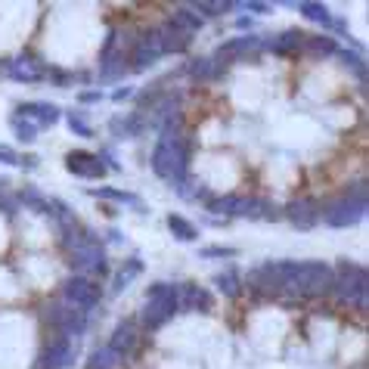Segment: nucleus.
Segmentation results:
<instances>
[{
	"mask_svg": "<svg viewBox=\"0 0 369 369\" xmlns=\"http://www.w3.org/2000/svg\"><path fill=\"white\" fill-rule=\"evenodd\" d=\"M162 41H159V35L155 31H146L143 37L137 41V47H133V59L128 62V66L133 68V72H143V68H149L155 59L162 56Z\"/></svg>",
	"mask_w": 369,
	"mask_h": 369,
	"instance_id": "obj_7",
	"label": "nucleus"
},
{
	"mask_svg": "<svg viewBox=\"0 0 369 369\" xmlns=\"http://www.w3.org/2000/svg\"><path fill=\"white\" fill-rule=\"evenodd\" d=\"M190 10L199 16V19H211V16H224L233 10L230 0H199V4H190Z\"/></svg>",
	"mask_w": 369,
	"mask_h": 369,
	"instance_id": "obj_21",
	"label": "nucleus"
},
{
	"mask_svg": "<svg viewBox=\"0 0 369 369\" xmlns=\"http://www.w3.org/2000/svg\"><path fill=\"white\" fill-rule=\"evenodd\" d=\"M214 282H217V289H221L224 295H230V298H236V295H239V277H236V270L217 273Z\"/></svg>",
	"mask_w": 369,
	"mask_h": 369,
	"instance_id": "obj_26",
	"label": "nucleus"
},
{
	"mask_svg": "<svg viewBox=\"0 0 369 369\" xmlns=\"http://www.w3.org/2000/svg\"><path fill=\"white\" fill-rule=\"evenodd\" d=\"M332 295L339 298L341 304L366 308V270L363 267H354V264L344 261L339 267V277L332 279Z\"/></svg>",
	"mask_w": 369,
	"mask_h": 369,
	"instance_id": "obj_3",
	"label": "nucleus"
},
{
	"mask_svg": "<svg viewBox=\"0 0 369 369\" xmlns=\"http://www.w3.org/2000/svg\"><path fill=\"white\" fill-rule=\"evenodd\" d=\"M174 292H177V308H183V310H208L211 308V295L205 289L195 286V282H186V286L174 289Z\"/></svg>",
	"mask_w": 369,
	"mask_h": 369,
	"instance_id": "obj_10",
	"label": "nucleus"
},
{
	"mask_svg": "<svg viewBox=\"0 0 369 369\" xmlns=\"http://www.w3.org/2000/svg\"><path fill=\"white\" fill-rule=\"evenodd\" d=\"M301 50H308V56H313V59H326V56H335V53H339V44H335L332 37L317 35V37H308V41L301 44Z\"/></svg>",
	"mask_w": 369,
	"mask_h": 369,
	"instance_id": "obj_19",
	"label": "nucleus"
},
{
	"mask_svg": "<svg viewBox=\"0 0 369 369\" xmlns=\"http://www.w3.org/2000/svg\"><path fill=\"white\" fill-rule=\"evenodd\" d=\"M131 97V87H121V90H115V99H128Z\"/></svg>",
	"mask_w": 369,
	"mask_h": 369,
	"instance_id": "obj_38",
	"label": "nucleus"
},
{
	"mask_svg": "<svg viewBox=\"0 0 369 369\" xmlns=\"http://www.w3.org/2000/svg\"><path fill=\"white\" fill-rule=\"evenodd\" d=\"M13 128H16V137H19L22 143H31V140L37 137V124L28 121V119H19V115L13 119Z\"/></svg>",
	"mask_w": 369,
	"mask_h": 369,
	"instance_id": "obj_29",
	"label": "nucleus"
},
{
	"mask_svg": "<svg viewBox=\"0 0 369 369\" xmlns=\"http://www.w3.org/2000/svg\"><path fill=\"white\" fill-rule=\"evenodd\" d=\"M233 6H242V10L258 13V16H267V13H270V4H264V0H248V4H233Z\"/></svg>",
	"mask_w": 369,
	"mask_h": 369,
	"instance_id": "obj_32",
	"label": "nucleus"
},
{
	"mask_svg": "<svg viewBox=\"0 0 369 369\" xmlns=\"http://www.w3.org/2000/svg\"><path fill=\"white\" fill-rule=\"evenodd\" d=\"M298 10H301L304 19H310V22H323V25H329V10L323 4H298Z\"/></svg>",
	"mask_w": 369,
	"mask_h": 369,
	"instance_id": "obj_27",
	"label": "nucleus"
},
{
	"mask_svg": "<svg viewBox=\"0 0 369 369\" xmlns=\"http://www.w3.org/2000/svg\"><path fill=\"white\" fill-rule=\"evenodd\" d=\"M335 270L323 261H304L295 264V289L298 298H323L332 289Z\"/></svg>",
	"mask_w": 369,
	"mask_h": 369,
	"instance_id": "obj_2",
	"label": "nucleus"
},
{
	"mask_svg": "<svg viewBox=\"0 0 369 369\" xmlns=\"http://www.w3.org/2000/svg\"><path fill=\"white\" fill-rule=\"evenodd\" d=\"M19 202H25L28 208H35V211H47V199L37 190H22L19 195Z\"/></svg>",
	"mask_w": 369,
	"mask_h": 369,
	"instance_id": "obj_30",
	"label": "nucleus"
},
{
	"mask_svg": "<svg viewBox=\"0 0 369 369\" xmlns=\"http://www.w3.org/2000/svg\"><path fill=\"white\" fill-rule=\"evenodd\" d=\"M62 298H66L68 308L75 310H90L99 304V298H103V292H99V286L87 277H72L66 282V289H62Z\"/></svg>",
	"mask_w": 369,
	"mask_h": 369,
	"instance_id": "obj_5",
	"label": "nucleus"
},
{
	"mask_svg": "<svg viewBox=\"0 0 369 369\" xmlns=\"http://www.w3.org/2000/svg\"><path fill=\"white\" fill-rule=\"evenodd\" d=\"M344 56V62H348V66H354L357 72H360V78H366V72H363V62H360V56H354V53H341Z\"/></svg>",
	"mask_w": 369,
	"mask_h": 369,
	"instance_id": "obj_35",
	"label": "nucleus"
},
{
	"mask_svg": "<svg viewBox=\"0 0 369 369\" xmlns=\"http://www.w3.org/2000/svg\"><path fill=\"white\" fill-rule=\"evenodd\" d=\"M16 115L35 121V124H56L59 121V109L50 106V103H25Z\"/></svg>",
	"mask_w": 369,
	"mask_h": 369,
	"instance_id": "obj_16",
	"label": "nucleus"
},
{
	"mask_svg": "<svg viewBox=\"0 0 369 369\" xmlns=\"http://www.w3.org/2000/svg\"><path fill=\"white\" fill-rule=\"evenodd\" d=\"M177 313V292L168 282H155L149 286V304L143 310V326L146 329H159Z\"/></svg>",
	"mask_w": 369,
	"mask_h": 369,
	"instance_id": "obj_4",
	"label": "nucleus"
},
{
	"mask_svg": "<svg viewBox=\"0 0 369 369\" xmlns=\"http://www.w3.org/2000/svg\"><path fill=\"white\" fill-rule=\"evenodd\" d=\"M0 162H4V164H22L19 155H16L10 146H4V143H0Z\"/></svg>",
	"mask_w": 369,
	"mask_h": 369,
	"instance_id": "obj_34",
	"label": "nucleus"
},
{
	"mask_svg": "<svg viewBox=\"0 0 369 369\" xmlns=\"http://www.w3.org/2000/svg\"><path fill=\"white\" fill-rule=\"evenodd\" d=\"M202 258H230V255H236V251L233 248H224V246H205L199 251Z\"/></svg>",
	"mask_w": 369,
	"mask_h": 369,
	"instance_id": "obj_31",
	"label": "nucleus"
},
{
	"mask_svg": "<svg viewBox=\"0 0 369 369\" xmlns=\"http://www.w3.org/2000/svg\"><path fill=\"white\" fill-rule=\"evenodd\" d=\"M99 99H103V93L87 90V93H81V97H78V103H99Z\"/></svg>",
	"mask_w": 369,
	"mask_h": 369,
	"instance_id": "obj_36",
	"label": "nucleus"
},
{
	"mask_svg": "<svg viewBox=\"0 0 369 369\" xmlns=\"http://www.w3.org/2000/svg\"><path fill=\"white\" fill-rule=\"evenodd\" d=\"M137 341H140V329L137 323H121L119 329L112 332V341H109V348L115 351V354H131L133 348H137Z\"/></svg>",
	"mask_w": 369,
	"mask_h": 369,
	"instance_id": "obj_13",
	"label": "nucleus"
},
{
	"mask_svg": "<svg viewBox=\"0 0 369 369\" xmlns=\"http://www.w3.org/2000/svg\"><path fill=\"white\" fill-rule=\"evenodd\" d=\"M258 47H261V41H258L255 35H248V37H236V41H230V44H224L221 50L214 53L221 62L226 59H236V56H255L258 53Z\"/></svg>",
	"mask_w": 369,
	"mask_h": 369,
	"instance_id": "obj_12",
	"label": "nucleus"
},
{
	"mask_svg": "<svg viewBox=\"0 0 369 369\" xmlns=\"http://www.w3.org/2000/svg\"><path fill=\"white\" fill-rule=\"evenodd\" d=\"M162 41V50L164 53H177V50H186V44L193 41V35H186V31H180L174 22H164V25L155 31Z\"/></svg>",
	"mask_w": 369,
	"mask_h": 369,
	"instance_id": "obj_14",
	"label": "nucleus"
},
{
	"mask_svg": "<svg viewBox=\"0 0 369 369\" xmlns=\"http://www.w3.org/2000/svg\"><path fill=\"white\" fill-rule=\"evenodd\" d=\"M68 124H72V133H78V137H90V133H93L87 124L78 119V115H68Z\"/></svg>",
	"mask_w": 369,
	"mask_h": 369,
	"instance_id": "obj_33",
	"label": "nucleus"
},
{
	"mask_svg": "<svg viewBox=\"0 0 369 369\" xmlns=\"http://www.w3.org/2000/svg\"><path fill=\"white\" fill-rule=\"evenodd\" d=\"M6 75L16 78V81H22V84H31L44 75V66L35 56H16L13 62H6Z\"/></svg>",
	"mask_w": 369,
	"mask_h": 369,
	"instance_id": "obj_11",
	"label": "nucleus"
},
{
	"mask_svg": "<svg viewBox=\"0 0 369 369\" xmlns=\"http://www.w3.org/2000/svg\"><path fill=\"white\" fill-rule=\"evenodd\" d=\"M224 66L226 62H221L217 56H205V59H195L190 66V75L195 78V81H211V78H221L224 75Z\"/></svg>",
	"mask_w": 369,
	"mask_h": 369,
	"instance_id": "obj_18",
	"label": "nucleus"
},
{
	"mask_svg": "<svg viewBox=\"0 0 369 369\" xmlns=\"http://www.w3.org/2000/svg\"><path fill=\"white\" fill-rule=\"evenodd\" d=\"M301 44H304V35H301V31L289 28V31H282V35L277 37V44H273V50H277L279 56H292V53H298V50H301Z\"/></svg>",
	"mask_w": 369,
	"mask_h": 369,
	"instance_id": "obj_20",
	"label": "nucleus"
},
{
	"mask_svg": "<svg viewBox=\"0 0 369 369\" xmlns=\"http://www.w3.org/2000/svg\"><path fill=\"white\" fill-rule=\"evenodd\" d=\"M53 84H59V87H66V84H68V72H62V68H53Z\"/></svg>",
	"mask_w": 369,
	"mask_h": 369,
	"instance_id": "obj_37",
	"label": "nucleus"
},
{
	"mask_svg": "<svg viewBox=\"0 0 369 369\" xmlns=\"http://www.w3.org/2000/svg\"><path fill=\"white\" fill-rule=\"evenodd\" d=\"M119 354H115L112 348H99V351H93L90 360H87V369H115L119 366Z\"/></svg>",
	"mask_w": 369,
	"mask_h": 369,
	"instance_id": "obj_24",
	"label": "nucleus"
},
{
	"mask_svg": "<svg viewBox=\"0 0 369 369\" xmlns=\"http://www.w3.org/2000/svg\"><path fill=\"white\" fill-rule=\"evenodd\" d=\"M183 164H186V152L183 143H180V133L174 128L162 131V140L152 152V171L162 180H177L183 174Z\"/></svg>",
	"mask_w": 369,
	"mask_h": 369,
	"instance_id": "obj_1",
	"label": "nucleus"
},
{
	"mask_svg": "<svg viewBox=\"0 0 369 369\" xmlns=\"http://www.w3.org/2000/svg\"><path fill=\"white\" fill-rule=\"evenodd\" d=\"M93 195L97 199H112V202H131V205H137V208H143L140 205V199H133L131 193H121V190H112V186H99V190H93Z\"/></svg>",
	"mask_w": 369,
	"mask_h": 369,
	"instance_id": "obj_28",
	"label": "nucleus"
},
{
	"mask_svg": "<svg viewBox=\"0 0 369 369\" xmlns=\"http://www.w3.org/2000/svg\"><path fill=\"white\" fill-rule=\"evenodd\" d=\"M171 22H174V25H177L180 31H186V35H195V31L202 28V19H199V16H195V13L190 10V6H180V10L174 13V19H171Z\"/></svg>",
	"mask_w": 369,
	"mask_h": 369,
	"instance_id": "obj_23",
	"label": "nucleus"
},
{
	"mask_svg": "<svg viewBox=\"0 0 369 369\" xmlns=\"http://www.w3.org/2000/svg\"><path fill=\"white\" fill-rule=\"evenodd\" d=\"M168 226H171V233H174L177 239H183V242H195L199 239V230L186 221V217H180V214H171L168 217Z\"/></svg>",
	"mask_w": 369,
	"mask_h": 369,
	"instance_id": "obj_22",
	"label": "nucleus"
},
{
	"mask_svg": "<svg viewBox=\"0 0 369 369\" xmlns=\"http://www.w3.org/2000/svg\"><path fill=\"white\" fill-rule=\"evenodd\" d=\"M366 211V199H357V195H341V199L329 202L326 205V224L329 226H354Z\"/></svg>",
	"mask_w": 369,
	"mask_h": 369,
	"instance_id": "obj_6",
	"label": "nucleus"
},
{
	"mask_svg": "<svg viewBox=\"0 0 369 369\" xmlns=\"http://www.w3.org/2000/svg\"><path fill=\"white\" fill-rule=\"evenodd\" d=\"M66 168L72 171L75 177H103L106 164L99 162V155L93 152H68L66 155Z\"/></svg>",
	"mask_w": 369,
	"mask_h": 369,
	"instance_id": "obj_9",
	"label": "nucleus"
},
{
	"mask_svg": "<svg viewBox=\"0 0 369 369\" xmlns=\"http://www.w3.org/2000/svg\"><path fill=\"white\" fill-rule=\"evenodd\" d=\"M286 217L292 221L295 230H313L320 221V208H317V202H310V199H295L286 205Z\"/></svg>",
	"mask_w": 369,
	"mask_h": 369,
	"instance_id": "obj_8",
	"label": "nucleus"
},
{
	"mask_svg": "<svg viewBox=\"0 0 369 369\" xmlns=\"http://www.w3.org/2000/svg\"><path fill=\"white\" fill-rule=\"evenodd\" d=\"M208 208L217 211V214L239 217V214H242V199H239V195H224V199H214V202H211Z\"/></svg>",
	"mask_w": 369,
	"mask_h": 369,
	"instance_id": "obj_25",
	"label": "nucleus"
},
{
	"mask_svg": "<svg viewBox=\"0 0 369 369\" xmlns=\"http://www.w3.org/2000/svg\"><path fill=\"white\" fill-rule=\"evenodd\" d=\"M41 363H44L47 369H62V366L72 363V344H68L66 335H59V339L53 341L50 348H47V354L41 357Z\"/></svg>",
	"mask_w": 369,
	"mask_h": 369,
	"instance_id": "obj_15",
	"label": "nucleus"
},
{
	"mask_svg": "<svg viewBox=\"0 0 369 369\" xmlns=\"http://www.w3.org/2000/svg\"><path fill=\"white\" fill-rule=\"evenodd\" d=\"M251 292L255 295H277V279H273V264H264L258 270H251Z\"/></svg>",
	"mask_w": 369,
	"mask_h": 369,
	"instance_id": "obj_17",
	"label": "nucleus"
}]
</instances>
